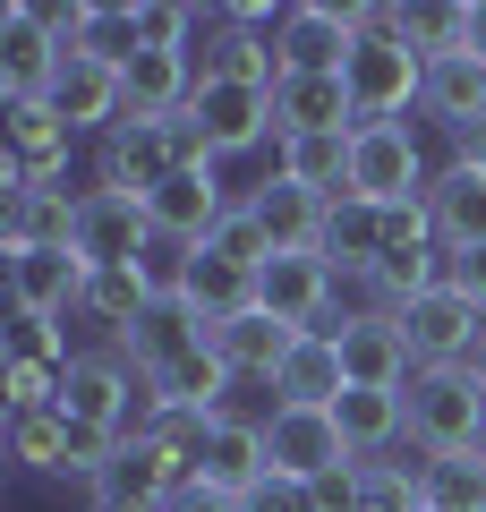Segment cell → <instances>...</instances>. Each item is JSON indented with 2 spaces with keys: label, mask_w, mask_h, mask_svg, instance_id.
<instances>
[{
  "label": "cell",
  "mask_w": 486,
  "mask_h": 512,
  "mask_svg": "<svg viewBox=\"0 0 486 512\" xmlns=\"http://www.w3.org/2000/svg\"><path fill=\"white\" fill-rule=\"evenodd\" d=\"M427 214H435V239H444V256L486 248V171L444 163V171H435V188H427Z\"/></svg>",
  "instance_id": "cell-21"
},
{
  "label": "cell",
  "mask_w": 486,
  "mask_h": 512,
  "mask_svg": "<svg viewBox=\"0 0 486 512\" xmlns=\"http://www.w3.org/2000/svg\"><path fill=\"white\" fill-rule=\"evenodd\" d=\"M418 512H486V453L418 461Z\"/></svg>",
  "instance_id": "cell-32"
},
{
  "label": "cell",
  "mask_w": 486,
  "mask_h": 512,
  "mask_svg": "<svg viewBox=\"0 0 486 512\" xmlns=\"http://www.w3.org/2000/svg\"><path fill=\"white\" fill-rule=\"evenodd\" d=\"M316 256L333 265V274L367 282V274H376V256H384V205H367V197H333V205H324V239H316Z\"/></svg>",
  "instance_id": "cell-20"
},
{
  "label": "cell",
  "mask_w": 486,
  "mask_h": 512,
  "mask_svg": "<svg viewBox=\"0 0 486 512\" xmlns=\"http://www.w3.org/2000/svg\"><path fill=\"white\" fill-rule=\"evenodd\" d=\"M273 393H282V402H299V410H333V402L350 393L342 342H333V333H299V350H290V367L273 376Z\"/></svg>",
  "instance_id": "cell-28"
},
{
  "label": "cell",
  "mask_w": 486,
  "mask_h": 512,
  "mask_svg": "<svg viewBox=\"0 0 486 512\" xmlns=\"http://www.w3.org/2000/svg\"><path fill=\"white\" fill-rule=\"evenodd\" d=\"M427 111L444 137H461L469 120H486V60L478 52H444V60H427Z\"/></svg>",
  "instance_id": "cell-25"
},
{
  "label": "cell",
  "mask_w": 486,
  "mask_h": 512,
  "mask_svg": "<svg viewBox=\"0 0 486 512\" xmlns=\"http://www.w3.org/2000/svg\"><path fill=\"white\" fill-rule=\"evenodd\" d=\"M162 512H239V495H222V487H205V478H188V487L171 495Z\"/></svg>",
  "instance_id": "cell-39"
},
{
  "label": "cell",
  "mask_w": 486,
  "mask_h": 512,
  "mask_svg": "<svg viewBox=\"0 0 486 512\" xmlns=\"http://www.w3.org/2000/svg\"><path fill=\"white\" fill-rule=\"evenodd\" d=\"M197 69H205V77H231V86H256V94L282 86V52H273V35H256V26H231V18L214 26V52H205Z\"/></svg>",
  "instance_id": "cell-30"
},
{
  "label": "cell",
  "mask_w": 486,
  "mask_h": 512,
  "mask_svg": "<svg viewBox=\"0 0 486 512\" xmlns=\"http://www.w3.org/2000/svg\"><path fill=\"white\" fill-rule=\"evenodd\" d=\"M231 205H239V197H222V171H214V163H180L154 197H145V222H154V239L205 248V239L222 231V214H231Z\"/></svg>",
  "instance_id": "cell-10"
},
{
  "label": "cell",
  "mask_w": 486,
  "mask_h": 512,
  "mask_svg": "<svg viewBox=\"0 0 486 512\" xmlns=\"http://www.w3.org/2000/svg\"><path fill=\"white\" fill-rule=\"evenodd\" d=\"M333 342H342V376L350 384H367V393H401V384L418 376V359H410V342H401V325L384 308H350L342 325H324Z\"/></svg>",
  "instance_id": "cell-12"
},
{
  "label": "cell",
  "mask_w": 486,
  "mask_h": 512,
  "mask_svg": "<svg viewBox=\"0 0 486 512\" xmlns=\"http://www.w3.org/2000/svg\"><path fill=\"white\" fill-rule=\"evenodd\" d=\"M43 103H52L69 128L111 137V128L128 120V69H111V60H94V52H60V69H52V86H43Z\"/></svg>",
  "instance_id": "cell-11"
},
{
  "label": "cell",
  "mask_w": 486,
  "mask_h": 512,
  "mask_svg": "<svg viewBox=\"0 0 486 512\" xmlns=\"http://www.w3.org/2000/svg\"><path fill=\"white\" fill-rule=\"evenodd\" d=\"M239 512H316V495L299 487V478H282V470H265L248 495H239Z\"/></svg>",
  "instance_id": "cell-37"
},
{
  "label": "cell",
  "mask_w": 486,
  "mask_h": 512,
  "mask_svg": "<svg viewBox=\"0 0 486 512\" xmlns=\"http://www.w3.org/2000/svg\"><path fill=\"white\" fill-rule=\"evenodd\" d=\"M359 512H376V504H359Z\"/></svg>",
  "instance_id": "cell-44"
},
{
  "label": "cell",
  "mask_w": 486,
  "mask_h": 512,
  "mask_svg": "<svg viewBox=\"0 0 486 512\" xmlns=\"http://www.w3.org/2000/svg\"><path fill=\"white\" fill-rule=\"evenodd\" d=\"M111 350H120L137 376H162V367H180L188 350H205V325L180 308V299H171V308H145V316H137V325H128Z\"/></svg>",
  "instance_id": "cell-24"
},
{
  "label": "cell",
  "mask_w": 486,
  "mask_h": 512,
  "mask_svg": "<svg viewBox=\"0 0 486 512\" xmlns=\"http://www.w3.org/2000/svg\"><path fill=\"white\" fill-rule=\"evenodd\" d=\"M452 163H469V171H486V120H469L461 137H452Z\"/></svg>",
  "instance_id": "cell-41"
},
{
  "label": "cell",
  "mask_w": 486,
  "mask_h": 512,
  "mask_svg": "<svg viewBox=\"0 0 486 512\" xmlns=\"http://www.w3.org/2000/svg\"><path fill=\"white\" fill-rule=\"evenodd\" d=\"M342 86H350V103H359V128L367 120H401L410 103H427V52L401 43L393 26H367L359 52H350V69H342Z\"/></svg>",
  "instance_id": "cell-2"
},
{
  "label": "cell",
  "mask_w": 486,
  "mask_h": 512,
  "mask_svg": "<svg viewBox=\"0 0 486 512\" xmlns=\"http://www.w3.org/2000/svg\"><path fill=\"white\" fill-rule=\"evenodd\" d=\"M86 265H77L69 248H26L9 256V299H18V316H77V299H86Z\"/></svg>",
  "instance_id": "cell-18"
},
{
  "label": "cell",
  "mask_w": 486,
  "mask_h": 512,
  "mask_svg": "<svg viewBox=\"0 0 486 512\" xmlns=\"http://www.w3.org/2000/svg\"><path fill=\"white\" fill-rule=\"evenodd\" d=\"M333 291H342V274H333L316 248L265 256V274H256V308L282 316L290 333H324V325H333Z\"/></svg>",
  "instance_id": "cell-7"
},
{
  "label": "cell",
  "mask_w": 486,
  "mask_h": 512,
  "mask_svg": "<svg viewBox=\"0 0 486 512\" xmlns=\"http://www.w3.org/2000/svg\"><path fill=\"white\" fill-rule=\"evenodd\" d=\"M469 367H478V384H486V342H478V359H469Z\"/></svg>",
  "instance_id": "cell-43"
},
{
  "label": "cell",
  "mask_w": 486,
  "mask_h": 512,
  "mask_svg": "<svg viewBox=\"0 0 486 512\" xmlns=\"http://www.w3.org/2000/svg\"><path fill=\"white\" fill-rule=\"evenodd\" d=\"M214 342V359L231 367L239 384H273L290 367V350H299V333L282 325V316H265V308H248V316H231V325H214L205 333Z\"/></svg>",
  "instance_id": "cell-17"
},
{
  "label": "cell",
  "mask_w": 486,
  "mask_h": 512,
  "mask_svg": "<svg viewBox=\"0 0 486 512\" xmlns=\"http://www.w3.org/2000/svg\"><path fill=\"white\" fill-rule=\"evenodd\" d=\"M180 308L197 316L205 333H214V325H231V316L256 308V274H248V265H231V256H214V248H197V256H188V291H180Z\"/></svg>",
  "instance_id": "cell-23"
},
{
  "label": "cell",
  "mask_w": 486,
  "mask_h": 512,
  "mask_svg": "<svg viewBox=\"0 0 486 512\" xmlns=\"http://www.w3.org/2000/svg\"><path fill=\"white\" fill-rule=\"evenodd\" d=\"M469 52L486 60V0H469Z\"/></svg>",
  "instance_id": "cell-42"
},
{
  "label": "cell",
  "mask_w": 486,
  "mask_h": 512,
  "mask_svg": "<svg viewBox=\"0 0 486 512\" xmlns=\"http://www.w3.org/2000/svg\"><path fill=\"white\" fill-rule=\"evenodd\" d=\"M359 103L342 77H282L273 86V137H350Z\"/></svg>",
  "instance_id": "cell-16"
},
{
  "label": "cell",
  "mask_w": 486,
  "mask_h": 512,
  "mask_svg": "<svg viewBox=\"0 0 486 512\" xmlns=\"http://www.w3.org/2000/svg\"><path fill=\"white\" fill-rule=\"evenodd\" d=\"M333 427H342V444L359 461H384L401 436H410V410H401V393H367V384H350L342 402H333Z\"/></svg>",
  "instance_id": "cell-27"
},
{
  "label": "cell",
  "mask_w": 486,
  "mask_h": 512,
  "mask_svg": "<svg viewBox=\"0 0 486 512\" xmlns=\"http://www.w3.org/2000/svg\"><path fill=\"white\" fill-rule=\"evenodd\" d=\"M239 205H248L256 231L273 239V256H290V248H316V239H324V205H333V197H316V188H299V180H282V171H273V180L248 188Z\"/></svg>",
  "instance_id": "cell-19"
},
{
  "label": "cell",
  "mask_w": 486,
  "mask_h": 512,
  "mask_svg": "<svg viewBox=\"0 0 486 512\" xmlns=\"http://www.w3.org/2000/svg\"><path fill=\"white\" fill-rule=\"evenodd\" d=\"M307 495H316V512H359V504H367V495H359V461H342V470L307 478Z\"/></svg>",
  "instance_id": "cell-38"
},
{
  "label": "cell",
  "mask_w": 486,
  "mask_h": 512,
  "mask_svg": "<svg viewBox=\"0 0 486 512\" xmlns=\"http://www.w3.org/2000/svg\"><path fill=\"white\" fill-rule=\"evenodd\" d=\"M452 291H469V299H478V308H486V248H469V256H452Z\"/></svg>",
  "instance_id": "cell-40"
},
{
  "label": "cell",
  "mask_w": 486,
  "mask_h": 512,
  "mask_svg": "<svg viewBox=\"0 0 486 512\" xmlns=\"http://www.w3.org/2000/svg\"><path fill=\"white\" fill-rule=\"evenodd\" d=\"M265 461L282 478H324V470H342V461H359L342 444V427H333V410H299V402H273V419H265Z\"/></svg>",
  "instance_id": "cell-14"
},
{
  "label": "cell",
  "mask_w": 486,
  "mask_h": 512,
  "mask_svg": "<svg viewBox=\"0 0 486 512\" xmlns=\"http://www.w3.org/2000/svg\"><path fill=\"white\" fill-rule=\"evenodd\" d=\"M435 188V171H427V154H418V137H410V120H367L359 137H350V188L342 197H367V205H418Z\"/></svg>",
  "instance_id": "cell-3"
},
{
  "label": "cell",
  "mask_w": 486,
  "mask_h": 512,
  "mask_svg": "<svg viewBox=\"0 0 486 512\" xmlns=\"http://www.w3.org/2000/svg\"><path fill=\"white\" fill-rule=\"evenodd\" d=\"M188 120H197L205 154H214V163H231V154H256V146L273 137V94L231 86V77H197V94H188Z\"/></svg>",
  "instance_id": "cell-8"
},
{
  "label": "cell",
  "mask_w": 486,
  "mask_h": 512,
  "mask_svg": "<svg viewBox=\"0 0 486 512\" xmlns=\"http://www.w3.org/2000/svg\"><path fill=\"white\" fill-rule=\"evenodd\" d=\"M69 316H9V367H69Z\"/></svg>",
  "instance_id": "cell-34"
},
{
  "label": "cell",
  "mask_w": 486,
  "mask_h": 512,
  "mask_svg": "<svg viewBox=\"0 0 486 512\" xmlns=\"http://www.w3.org/2000/svg\"><path fill=\"white\" fill-rule=\"evenodd\" d=\"M393 325H401V342H410L418 367H469L478 342H486V308L469 291H452V282H435L427 299L393 308Z\"/></svg>",
  "instance_id": "cell-4"
},
{
  "label": "cell",
  "mask_w": 486,
  "mask_h": 512,
  "mask_svg": "<svg viewBox=\"0 0 486 512\" xmlns=\"http://www.w3.org/2000/svg\"><path fill=\"white\" fill-rule=\"evenodd\" d=\"M197 52H137L128 60V120H180L197 94Z\"/></svg>",
  "instance_id": "cell-22"
},
{
  "label": "cell",
  "mask_w": 486,
  "mask_h": 512,
  "mask_svg": "<svg viewBox=\"0 0 486 512\" xmlns=\"http://www.w3.org/2000/svg\"><path fill=\"white\" fill-rule=\"evenodd\" d=\"M171 171H180L171 120H120L111 137H94V188H111V197H154Z\"/></svg>",
  "instance_id": "cell-9"
},
{
  "label": "cell",
  "mask_w": 486,
  "mask_h": 512,
  "mask_svg": "<svg viewBox=\"0 0 486 512\" xmlns=\"http://www.w3.org/2000/svg\"><path fill=\"white\" fill-rule=\"evenodd\" d=\"M60 69V35H52V9L35 0H9L0 9V103H35Z\"/></svg>",
  "instance_id": "cell-13"
},
{
  "label": "cell",
  "mask_w": 486,
  "mask_h": 512,
  "mask_svg": "<svg viewBox=\"0 0 486 512\" xmlns=\"http://www.w3.org/2000/svg\"><path fill=\"white\" fill-rule=\"evenodd\" d=\"M145 308H154V291L137 282V265H120V274H94V282H86V299H77V316H94L111 342H120V333L137 325Z\"/></svg>",
  "instance_id": "cell-33"
},
{
  "label": "cell",
  "mask_w": 486,
  "mask_h": 512,
  "mask_svg": "<svg viewBox=\"0 0 486 512\" xmlns=\"http://www.w3.org/2000/svg\"><path fill=\"white\" fill-rule=\"evenodd\" d=\"M188 256H197V248H180V239H154V248L137 256V282L154 291V308H171V299L188 291Z\"/></svg>",
  "instance_id": "cell-35"
},
{
  "label": "cell",
  "mask_w": 486,
  "mask_h": 512,
  "mask_svg": "<svg viewBox=\"0 0 486 512\" xmlns=\"http://www.w3.org/2000/svg\"><path fill=\"white\" fill-rule=\"evenodd\" d=\"M401 410H410V444L418 453H486V384L478 367H418L401 384Z\"/></svg>",
  "instance_id": "cell-1"
},
{
  "label": "cell",
  "mask_w": 486,
  "mask_h": 512,
  "mask_svg": "<svg viewBox=\"0 0 486 512\" xmlns=\"http://www.w3.org/2000/svg\"><path fill=\"white\" fill-rule=\"evenodd\" d=\"M359 137V128H350ZM350 137H273V171L299 188H316V197H342L350 188Z\"/></svg>",
  "instance_id": "cell-31"
},
{
  "label": "cell",
  "mask_w": 486,
  "mask_h": 512,
  "mask_svg": "<svg viewBox=\"0 0 486 512\" xmlns=\"http://www.w3.org/2000/svg\"><path fill=\"white\" fill-rule=\"evenodd\" d=\"M145 384H154V402H162V410H197V419H222L239 376L214 359V342H205V350H188L180 367H162V376H145Z\"/></svg>",
  "instance_id": "cell-29"
},
{
  "label": "cell",
  "mask_w": 486,
  "mask_h": 512,
  "mask_svg": "<svg viewBox=\"0 0 486 512\" xmlns=\"http://www.w3.org/2000/svg\"><path fill=\"white\" fill-rule=\"evenodd\" d=\"M188 487V461L171 453V444H154V436H128L120 453L94 470V504H111V512H162L171 495Z\"/></svg>",
  "instance_id": "cell-6"
},
{
  "label": "cell",
  "mask_w": 486,
  "mask_h": 512,
  "mask_svg": "<svg viewBox=\"0 0 486 512\" xmlns=\"http://www.w3.org/2000/svg\"><path fill=\"white\" fill-rule=\"evenodd\" d=\"M154 248V222H145V197H111V188H77V239L69 256L86 274H120Z\"/></svg>",
  "instance_id": "cell-5"
},
{
  "label": "cell",
  "mask_w": 486,
  "mask_h": 512,
  "mask_svg": "<svg viewBox=\"0 0 486 512\" xmlns=\"http://www.w3.org/2000/svg\"><path fill=\"white\" fill-rule=\"evenodd\" d=\"M205 248H214V256H231V265H248V274H265V256H273V239L256 231V214H248V205H231V214H222V231L205 239Z\"/></svg>",
  "instance_id": "cell-36"
},
{
  "label": "cell",
  "mask_w": 486,
  "mask_h": 512,
  "mask_svg": "<svg viewBox=\"0 0 486 512\" xmlns=\"http://www.w3.org/2000/svg\"><path fill=\"white\" fill-rule=\"evenodd\" d=\"M69 239H77V197H69V188H43V197H0V256L69 248Z\"/></svg>",
  "instance_id": "cell-26"
},
{
  "label": "cell",
  "mask_w": 486,
  "mask_h": 512,
  "mask_svg": "<svg viewBox=\"0 0 486 512\" xmlns=\"http://www.w3.org/2000/svg\"><path fill=\"white\" fill-rule=\"evenodd\" d=\"M265 470H273V461H265V419H239V410L205 419L197 470H188V478H205V487H222V495H248Z\"/></svg>",
  "instance_id": "cell-15"
}]
</instances>
